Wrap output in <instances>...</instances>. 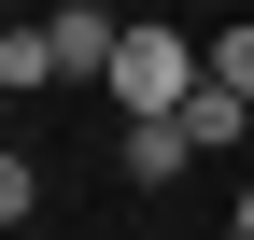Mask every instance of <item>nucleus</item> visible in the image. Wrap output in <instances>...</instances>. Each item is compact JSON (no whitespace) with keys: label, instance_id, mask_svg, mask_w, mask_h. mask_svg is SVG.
Segmentation results:
<instances>
[{"label":"nucleus","instance_id":"nucleus-10","mask_svg":"<svg viewBox=\"0 0 254 240\" xmlns=\"http://www.w3.org/2000/svg\"><path fill=\"white\" fill-rule=\"evenodd\" d=\"M0 99H14V85H0Z\"/></svg>","mask_w":254,"mask_h":240},{"label":"nucleus","instance_id":"nucleus-9","mask_svg":"<svg viewBox=\"0 0 254 240\" xmlns=\"http://www.w3.org/2000/svg\"><path fill=\"white\" fill-rule=\"evenodd\" d=\"M240 240H254V184H240Z\"/></svg>","mask_w":254,"mask_h":240},{"label":"nucleus","instance_id":"nucleus-1","mask_svg":"<svg viewBox=\"0 0 254 240\" xmlns=\"http://www.w3.org/2000/svg\"><path fill=\"white\" fill-rule=\"evenodd\" d=\"M198 85H212V43L198 28L184 14H127V43H113V113L127 127H141V113H184Z\"/></svg>","mask_w":254,"mask_h":240},{"label":"nucleus","instance_id":"nucleus-8","mask_svg":"<svg viewBox=\"0 0 254 240\" xmlns=\"http://www.w3.org/2000/svg\"><path fill=\"white\" fill-rule=\"evenodd\" d=\"M57 14H113V0H57Z\"/></svg>","mask_w":254,"mask_h":240},{"label":"nucleus","instance_id":"nucleus-4","mask_svg":"<svg viewBox=\"0 0 254 240\" xmlns=\"http://www.w3.org/2000/svg\"><path fill=\"white\" fill-rule=\"evenodd\" d=\"M170 127H184V141H198V156H226V141H254V99H240V85H226V71H212V85H198V99H184V113H170Z\"/></svg>","mask_w":254,"mask_h":240},{"label":"nucleus","instance_id":"nucleus-5","mask_svg":"<svg viewBox=\"0 0 254 240\" xmlns=\"http://www.w3.org/2000/svg\"><path fill=\"white\" fill-rule=\"evenodd\" d=\"M0 85H57V28H43V14L0 28Z\"/></svg>","mask_w":254,"mask_h":240},{"label":"nucleus","instance_id":"nucleus-2","mask_svg":"<svg viewBox=\"0 0 254 240\" xmlns=\"http://www.w3.org/2000/svg\"><path fill=\"white\" fill-rule=\"evenodd\" d=\"M184 156H198V141H184L170 113H141V127H113V170H127L141 198H155V184H184Z\"/></svg>","mask_w":254,"mask_h":240},{"label":"nucleus","instance_id":"nucleus-7","mask_svg":"<svg viewBox=\"0 0 254 240\" xmlns=\"http://www.w3.org/2000/svg\"><path fill=\"white\" fill-rule=\"evenodd\" d=\"M212 71H226L240 99H254V14H226V28H212Z\"/></svg>","mask_w":254,"mask_h":240},{"label":"nucleus","instance_id":"nucleus-3","mask_svg":"<svg viewBox=\"0 0 254 240\" xmlns=\"http://www.w3.org/2000/svg\"><path fill=\"white\" fill-rule=\"evenodd\" d=\"M57 28V85H113V43H127V14H43Z\"/></svg>","mask_w":254,"mask_h":240},{"label":"nucleus","instance_id":"nucleus-6","mask_svg":"<svg viewBox=\"0 0 254 240\" xmlns=\"http://www.w3.org/2000/svg\"><path fill=\"white\" fill-rule=\"evenodd\" d=\"M28 212H43V170H28V156H14V141H0V240H14Z\"/></svg>","mask_w":254,"mask_h":240},{"label":"nucleus","instance_id":"nucleus-11","mask_svg":"<svg viewBox=\"0 0 254 240\" xmlns=\"http://www.w3.org/2000/svg\"><path fill=\"white\" fill-rule=\"evenodd\" d=\"M226 240H240V226H226Z\"/></svg>","mask_w":254,"mask_h":240}]
</instances>
